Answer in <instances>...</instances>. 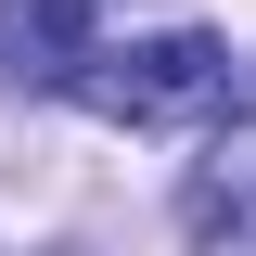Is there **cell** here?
<instances>
[{"label":"cell","mask_w":256,"mask_h":256,"mask_svg":"<svg viewBox=\"0 0 256 256\" xmlns=\"http://www.w3.org/2000/svg\"><path fill=\"white\" fill-rule=\"evenodd\" d=\"M205 256H256V180L218 205V230H205Z\"/></svg>","instance_id":"3"},{"label":"cell","mask_w":256,"mask_h":256,"mask_svg":"<svg viewBox=\"0 0 256 256\" xmlns=\"http://www.w3.org/2000/svg\"><path fill=\"white\" fill-rule=\"evenodd\" d=\"M77 90H90L116 128H192V116H218L230 52H218L205 26H154V38H128V52H90Z\"/></svg>","instance_id":"1"},{"label":"cell","mask_w":256,"mask_h":256,"mask_svg":"<svg viewBox=\"0 0 256 256\" xmlns=\"http://www.w3.org/2000/svg\"><path fill=\"white\" fill-rule=\"evenodd\" d=\"M90 0H0V64L26 77V90H77L90 77Z\"/></svg>","instance_id":"2"}]
</instances>
